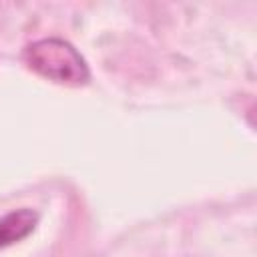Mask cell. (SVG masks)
I'll return each instance as SVG.
<instances>
[{
	"label": "cell",
	"instance_id": "obj_2",
	"mask_svg": "<svg viewBox=\"0 0 257 257\" xmlns=\"http://www.w3.org/2000/svg\"><path fill=\"white\" fill-rule=\"evenodd\" d=\"M38 215L32 209H18L0 219V247L20 241L36 227Z\"/></svg>",
	"mask_w": 257,
	"mask_h": 257
},
{
	"label": "cell",
	"instance_id": "obj_1",
	"mask_svg": "<svg viewBox=\"0 0 257 257\" xmlns=\"http://www.w3.org/2000/svg\"><path fill=\"white\" fill-rule=\"evenodd\" d=\"M26 66L36 74L60 84H84L90 78L82 54L62 38H42L24 48Z\"/></svg>",
	"mask_w": 257,
	"mask_h": 257
}]
</instances>
